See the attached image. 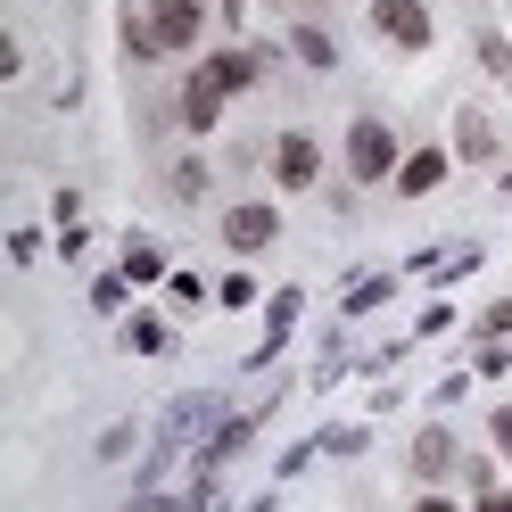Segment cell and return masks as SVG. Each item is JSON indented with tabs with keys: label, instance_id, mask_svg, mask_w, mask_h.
I'll return each instance as SVG.
<instances>
[{
	"label": "cell",
	"instance_id": "obj_10",
	"mask_svg": "<svg viewBox=\"0 0 512 512\" xmlns=\"http://www.w3.org/2000/svg\"><path fill=\"white\" fill-rule=\"evenodd\" d=\"M455 157H463V166H488V157H496V124L488 116H463L455 124Z\"/></svg>",
	"mask_w": 512,
	"mask_h": 512
},
{
	"label": "cell",
	"instance_id": "obj_9",
	"mask_svg": "<svg viewBox=\"0 0 512 512\" xmlns=\"http://www.w3.org/2000/svg\"><path fill=\"white\" fill-rule=\"evenodd\" d=\"M438 182H446V149H413L405 166H397V190H405V199H422V190H438Z\"/></svg>",
	"mask_w": 512,
	"mask_h": 512
},
{
	"label": "cell",
	"instance_id": "obj_16",
	"mask_svg": "<svg viewBox=\"0 0 512 512\" xmlns=\"http://www.w3.org/2000/svg\"><path fill=\"white\" fill-rule=\"evenodd\" d=\"M380 298H389V281H356V290H347V314H372Z\"/></svg>",
	"mask_w": 512,
	"mask_h": 512
},
{
	"label": "cell",
	"instance_id": "obj_22",
	"mask_svg": "<svg viewBox=\"0 0 512 512\" xmlns=\"http://www.w3.org/2000/svg\"><path fill=\"white\" fill-rule=\"evenodd\" d=\"M504 199H512V174H504Z\"/></svg>",
	"mask_w": 512,
	"mask_h": 512
},
{
	"label": "cell",
	"instance_id": "obj_15",
	"mask_svg": "<svg viewBox=\"0 0 512 512\" xmlns=\"http://www.w3.org/2000/svg\"><path fill=\"white\" fill-rule=\"evenodd\" d=\"M479 339H488V347H496V339H512V298H496L488 314H479Z\"/></svg>",
	"mask_w": 512,
	"mask_h": 512
},
{
	"label": "cell",
	"instance_id": "obj_14",
	"mask_svg": "<svg viewBox=\"0 0 512 512\" xmlns=\"http://www.w3.org/2000/svg\"><path fill=\"white\" fill-rule=\"evenodd\" d=\"M479 67H488L496 83H512V42L504 34H479Z\"/></svg>",
	"mask_w": 512,
	"mask_h": 512
},
{
	"label": "cell",
	"instance_id": "obj_17",
	"mask_svg": "<svg viewBox=\"0 0 512 512\" xmlns=\"http://www.w3.org/2000/svg\"><path fill=\"white\" fill-rule=\"evenodd\" d=\"M314 446H323V455H364V430H323Z\"/></svg>",
	"mask_w": 512,
	"mask_h": 512
},
{
	"label": "cell",
	"instance_id": "obj_7",
	"mask_svg": "<svg viewBox=\"0 0 512 512\" xmlns=\"http://www.w3.org/2000/svg\"><path fill=\"white\" fill-rule=\"evenodd\" d=\"M199 75H207L215 91H248V83H265V50H215Z\"/></svg>",
	"mask_w": 512,
	"mask_h": 512
},
{
	"label": "cell",
	"instance_id": "obj_4",
	"mask_svg": "<svg viewBox=\"0 0 512 512\" xmlns=\"http://www.w3.org/2000/svg\"><path fill=\"white\" fill-rule=\"evenodd\" d=\"M199 25H207V0H149L157 50H190V42H199Z\"/></svg>",
	"mask_w": 512,
	"mask_h": 512
},
{
	"label": "cell",
	"instance_id": "obj_20",
	"mask_svg": "<svg viewBox=\"0 0 512 512\" xmlns=\"http://www.w3.org/2000/svg\"><path fill=\"white\" fill-rule=\"evenodd\" d=\"M479 512H512V496L504 488H479Z\"/></svg>",
	"mask_w": 512,
	"mask_h": 512
},
{
	"label": "cell",
	"instance_id": "obj_11",
	"mask_svg": "<svg viewBox=\"0 0 512 512\" xmlns=\"http://www.w3.org/2000/svg\"><path fill=\"white\" fill-rule=\"evenodd\" d=\"M290 50L306 58V67H314V75H331V67H339V42L323 34V25H298V34H290Z\"/></svg>",
	"mask_w": 512,
	"mask_h": 512
},
{
	"label": "cell",
	"instance_id": "obj_1",
	"mask_svg": "<svg viewBox=\"0 0 512 512\" xmlns=\"http://www.w3.org/2000/svg\"><path fill=\"white\" fill-rule=\"evenodd\" d=\"M397 166H405V157H397V133H389L380 116H356V124H347V174H356V182H389Z\"/></svg>",
	"mask_w": 512,
	"mask_h": 512
},
{
	"label": "cell",
	"instance_id": "obj_2",
	"mask_svg": "<svg viewBox=\"0 0 512 512\" xmlns=\"http://www.w3.org/2000/svg\"><path fill=\"white\" fill-rule=\"evenodd\" d=\"M273 240H281V207H265V199H240V207H223V248L256 256V248H273Z\"/></svg>",
	"mask_w": 512,
	"mask_h": 512
},
{
	"label": "cell",
	"instance_id": "obj_21",
	"mask_svg": "<svg viewBox=\"0 0 512 512\" xmlns=\"http://www.w3.org/2000/svg\"><path fill=\"white\" fill-rule=\"evenodd\" d=\"M413 512H455V504H446V496H422V504H413Z\"/></svg>",
	"mask_w": 512,
	"mask_h": 512
},
{
	"label": "cell",
	"instance_id": "obj_13",
	"mask_svg": "<svg viewBox=\"0 0 512 512\" xmlns=\"http://www.w3.org/2000/svg\"><path fill=\"white\" fill-rule=\"evenodd\" d=\"M124 281H166V256H157L149 240H133L124 248Z\"/></svg>",
	"mask_w": 512,
	"mask_h": 512
},
{
	"label": "cell",
	"instance_id": "obj_19",
	"mask_svg": "<svg viewBox=\"0 0 512 512\" xmlns=\"http://www.w3.org/2000/svg\"><path fill=\"white\" fill-rule=\"evenodd\" d=\"M124 512H174V504H166V496H157V488H141V496H133V504H124Z\"/></svg>",
	"mask_w": 512,
	"mask_h": 512
},
{
	"label": "cell",
	"instance_id": "obj_12",
	"mask_svg": "<svg viewBox=\"0 0 512 512\" xmlns=\"http://www.w3.org/2000/svg\"><path fill=\"white\" fill-rule=\"evenodd\" d=\"M124 347H133V356H166V347H174V331L157 323V314H133V323H124Z\"/></svg>",
	"mask_w": 512,
	"mask_h": 512
},
{
	"label": "cell",
	"instance_id": "obj_3",
	"mask_svg": "<svg viewBox=\"0 0 512 512\" xmlns=\"http://www.w3.org/2000/svg\"><path fill=\"white\" fill-rule=\"evenodd\" d=\"M372 34H380V42H397V50H430L438 25H430L422 0H372Z\"/></svg>",
	"mask_w": 512,
	"mask_h": 512
},
{
	"label": "cell",
	"instance_id": "obj_6",
	"mask_svg": "<svg viewBox=\"0 0 512 512\" xmlns=\"http://www.w3.org/2000/svg\"><path fill=\"white\" fill-rule=\"evenodd\" d=\"M405 463H413V479H422V488H438V479H446V471L463 463V446H455V430H422V438H413V455H405Z\"/></svg>",
	"mask_w": 512,
	"mask_h": 512
},
{
	"label": "cell",
	"instance_id": "obj_8",
	"mask_svg": "<svg viewBox=\"0 0 512 512\" xmlns=\"http://www.w3.org/2000/svg\"><path fill=\"white\" fill-rule=\"evenodd\" d=\"M223 100H232V91H215L207 75H190V91H182V124H190V133H215V124H223Z\"/></svg>",
	"mask_w": 512,
	"mask_h": 512
},
{
	"label": "cell",
	"instance_id": "obj_18",
	"mask_svg": "<svg viewBox=\"0 0 512 512\" xmlns=\"http://www.w3.org/2000/svg\"><path fill=\"white\" fill-rule=\"evenodd\" d=\"M488 430H496V446L512 455V405H496V422H488Z\"/></svg>",
	"mask_w": 512,
	"mask_h": 512
},
{
	"label": "cell",
	"instance_id": "obj_5",
	"mask_svg": "<svg viewBox=\"0 0 512 512\" xmlns=\"http://www.w3.org/2000/svg\"><path fill=\"white\" fill-rule=\"evenodd\" d=\"M314 174H323V149H314L306 133H281L273 141V182L281 190H314Z\"/></svg>",
	"mask_w": 512,
	"mask_h": 512
}]
</instances>
